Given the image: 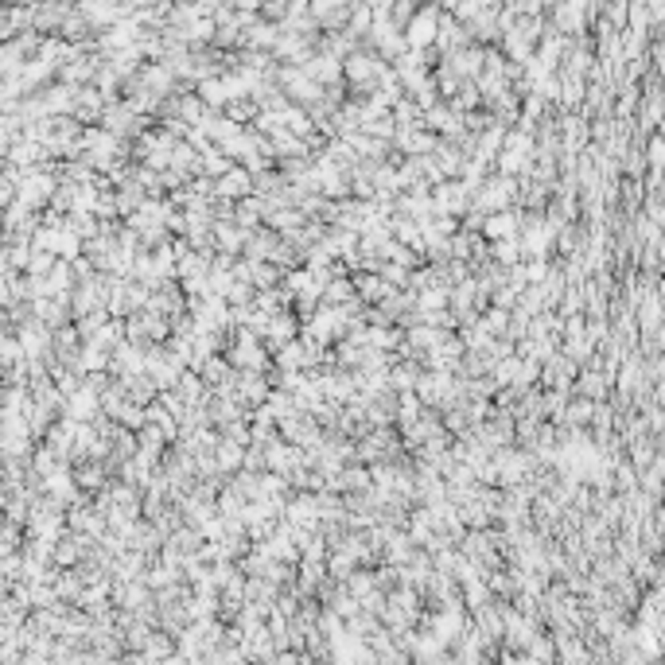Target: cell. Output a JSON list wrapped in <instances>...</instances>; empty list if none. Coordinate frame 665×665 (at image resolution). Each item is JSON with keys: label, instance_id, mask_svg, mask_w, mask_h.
Masks as SVG:
<instances>
[{"label": "cell", "instance_id": "6da1fadb", "mask_svg": "<svg viewBox=\"0 0 665 665\" xmlns=\"http://www.w3.org/2000/svg\"><path fill=\"white\" fill-rule=\"evenodd\" d=\"M436 28H440V12L436 8H424L409 20V28H405V43L412 47H428L436 43Z\"/></svg>", "mask_w": 665, "mask_h": 665}, {"label": "cell", "instance_id": "7a4b0ae2", "mask_svg": "<svg viewBox=\"0 0 665 665\" xmlns=\"http://www.w3.org/2000/svg\"><path fill=\"white\" fill-rule=\"evenodd\" d=\"M257 113H261V105H253V101H246V98L226 101V117H230V121H237V125H246V121H253Z\"/></svg>", "mask_w": 665, "mask_h": 665}, {"label": "cell", "instance_id": "3957f363", "mask_svg": "<svg viewBox=\"0 0 665 665\" xmlns=\"http://www.w3.org/2000/svg\"><path fill=\"white\" fill-rule=\"evenodd\" d=\"M241 456H246V451H241V444H234V440L218 444V463L222 467H237V463H241Z\"/></svg>", "mask_w": 665, "mask_h": 665}, {"label": "cell", "instance_id": "277c9868", "mask_svg": "<svg viewBox=\"0 0 665 665\" xmlns=\"http://www.w3.org/2000/svg\"><path fill=\"white\" fill-rule=\"evenodd\" d=\"M650 167H662V140H650Z\"/></svg>", "mask_w": 665, "mask_h": 665}]
</instances>
